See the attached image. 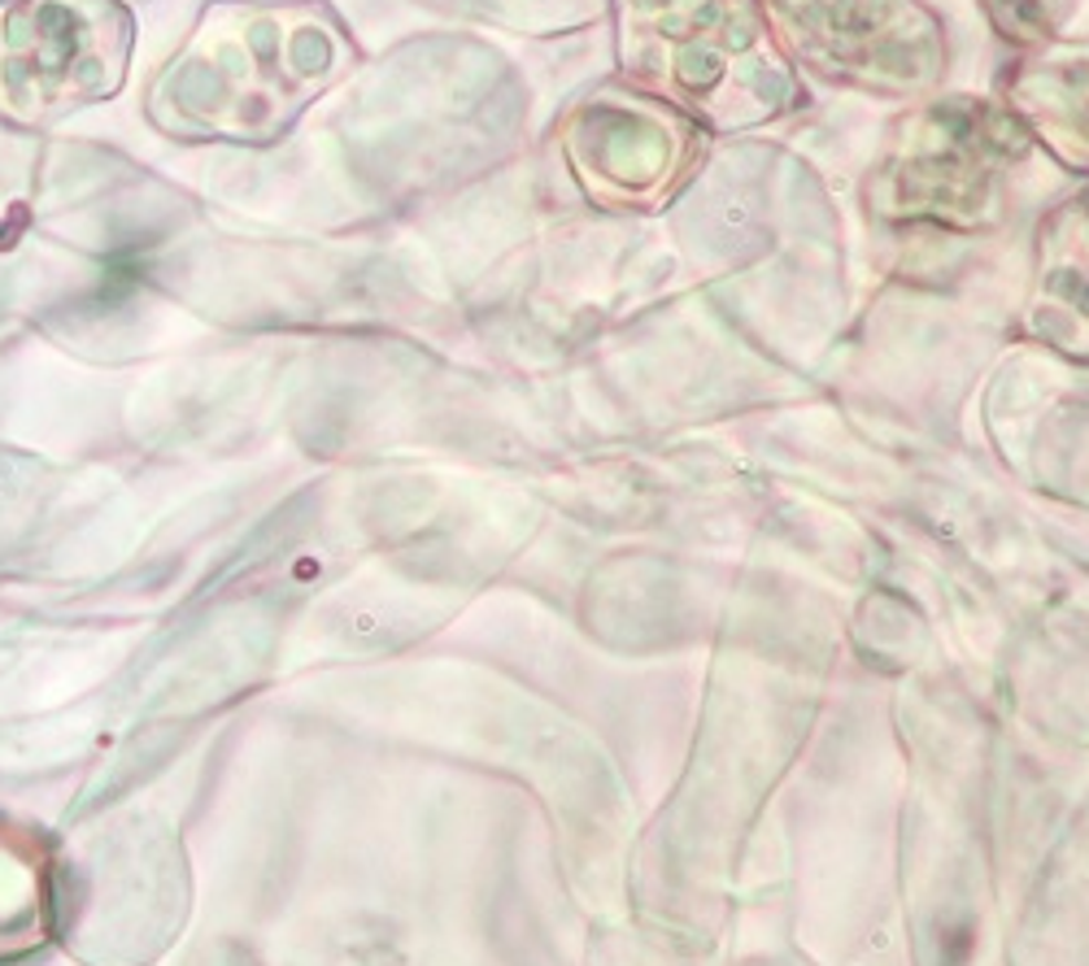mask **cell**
Returning a JSON list of instances; mask_svg holds the SVG:
<instances>
[{
	"label": "cell",
	"instance_id": "cell-7",
	"mask_svg": "<svg viewBox=\"0 0 1089 966\" xmlns=\"http://www.w3.org/2000/svg\"><path fill=\"white\" fill-rule=\"evenodd\" d=\"M998 101L1059 166L1089 175V35L1024 49L1003 74Z\"/></svg>",
	"mask_w": 1089,
	"mask_h": 966
},
{
	"label": "cell",
	"instance_id": "cell-9",
	"mask_svg": "<svg viewBox=\"0 0 1089 966\" xmlns=\"http://www.w3.org/2000/svg\"><path fill=\"white\" fill-rule=\"evenodd\" d=\"M981 9L989 27L1024 53V49L1055 40L1077 13V0H981Z\"/></svg>",
	"mask_w": 1089,
	"mask_h": 966
},
{
	"label": "cell",
	"instance_id": "cell-3",
	"mask_svg": "<svg viewBox=\"0 0 1089 966\" xmlns=\"http://www.w3.org/2000/svg\"><path fill=\"white\" fill-rule=\"evenodd\" d=\"M1033 136L994 96H924L884 136L863 183L871 218L976 235L1003 222Z\"/></svg>",
	"mask_w": 1089,
	"mask_h": 966
},
{
	"label": "cell",
	"instance_id": "cell-4",
	"mask_svg": "<svg viewBox=\"0 0 1089 966\" xmlns=\"http://www.w3.org/2000/svg\"><path fill=\"white\" fill-rule=\"evenodd\" d=\"M781 53L833 87L884 101L938 96L950 35L929 0H758Z\"/></svg>",
	"mask_w": 1089,
	"mask_h": 966
},
{
	"label": "cell",
	"instance_id": "cell-2",
	"mask_svg": "<svg viewBox=\"0 0 1089 966\" xmlns=\"http://www.w3.org/2000/svg\"><path fill=\"white\" fill-rule=\"evenodd\" d=\"M619 78L706 136H750L802 109L806 87L758 0H610Z\"/></svg>",
	"mask_w": 1089,
	"mask_h": 966
},
{
	"label": "cell",
	"instance_id": "cell-1",
	"mask_svg": "<svg viewBox=\"0 0 1089 966\" xmlns=\"http://www.w3.org/2000/svg\"><path fill=\"white\" fill-rule=\"evenodd\" d=\"M358 62L323 0H210L148 87V123L175 139L271 144Z\"/></svg>",
	"mask_w": 1089,
	"mask_h": 966
},
{
	"label": "cell",
	"instance_id": "cell-6",
	"mask_svg": "<svg viewBox=\"0 0 1089 966\" xmlns=\"http://www.w3.org/2000/svg\"><path fill=\"white\" fill-rule=\"evenodd\" d=\"M711 136L667 101L610 78L584 92L558 123V148L580 197L606 213L671 206L706 161Z\"/></svg>",
	"mask_w": 1089,
	"mask_h": 966
},
{
	"label": "cell",
	"instance_id": "cell-5",
	"mask_svg": "<svg viewBox=\"0 0 1089 966\" xmlns=\"http://www.w3.org/2000/svg\"><path fill=\"white\" fill-rule=\"evenodd\" d=\"M132 49L118 0H0V123L49 127L118 96Z\"/></svg>",
	"mask_w": 1089,
	"mask_h": 966
},
{
	"label": "cell",
	"instance_id": "cell-8",
	"mask_svg": "<svg viewBox=\"0 0 1089 966\" xmlns=\"http://www.w3.org/2000/svg\"><path fill=\"white\" fill-rule=\"evenodd\" d=\"M1028 332L1089 361V183L1068 192L1037 227Z\"/></svg>",
	"mask_w": 1089,
	"mask_h": 966
}]
</instances>
